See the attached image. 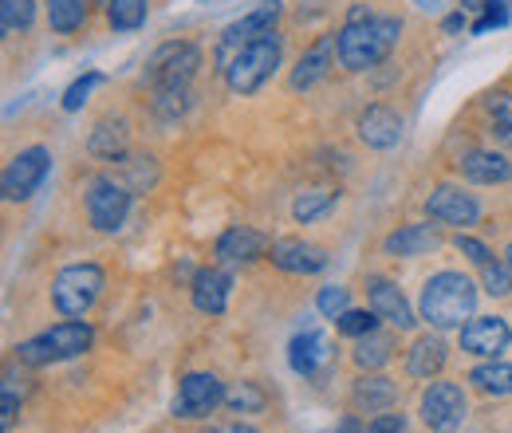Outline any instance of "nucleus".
<instances>
[{"label":"nucleus","instance_id":"obj_1","mask_svg":"<svg viewBox=\"0 0 512 433\" xmlns=\"http://www.w3.org/2000/svg\"><path fill=\"white\" fill-rule=\"evenodd\" d=\"M398 36H402L398 16H375L367 8H355L339 28V63L347 71H371L394 52Z\"/></svg>","mask_w":512,"mask_h":433},{"label":"nucleus","instance_id":"obj_2","mask_svg":"<svg viewBox=\"0 0 512 433\" xmlns=\"http://www.w3.org/2000/svg\"><path fill=\"white\" fill-rule=\"evenodd\" d=\"M477 288L461 272H438L422 288V319L430 327H461V319L473 315Z\"/></svg>","mask_w":512,"mask_h":433},{"label":"nucleus","instance_id":"obj_3","mask_svg":"<svg viewBox=\"0 0 512 433\" xmlns=\"http://www.w3.org/2000/svg\"><path fill=\"white\" fill-rule=\"evenodd\" d=\"M276 67H280V32L272 28V32L249 40L233 60L225 63V79L237 95H256L272 79Z\"/></svg>","mask_w":512,"mask_h":433},{"label":"nucleus","instance_id":"obj_4","mask_svg":"<svg viewBox=\"0 0 512 433\" xmlns=\"http://www.w3.org/2000/svg\"><path fill=\"white\" fill-rule=\"evenodd\" d=\"M201 67V52L190 40H170L162 48H154V56L146 60V87L150 95H162V91H190V79Z\"/></svg>","mask_w":512,"mask_h":433},{"label":"nucleus","instance_id":"obj_5","mask_svg":"<svg viewBox=\"0 0 512 433\" xmlns=\"http://www.w3.org/2000/svg\"><path fill=\"white\" fill-rule=\"evenodd\" d=\"M87 347H91V327L79 323V319H67V323H56L52 331H44V335L20 343L16 355H20V363H28V367H44V363L75 359V355H83Z\"/></svg>","mask_w":512,"mask_h":433},{"label":"nucleus","instance_id":"obj_6","mask_svg":"<svg viewBox=\"0 0 512 433\" xmlns=\"http://www.w3.org/2000/svg\"><path fill=\"white\" fill-rule=\"evenodd\" d=\"M103 284H107V276H103L99 264H71V268H64L56 276L52 300H56V308L64 311L67 319H79V315H87V311L95 308Z\"/></svg>","mask_w":512,"mask_h":433},{"label":"nucleus","instance_id":"obj_7","mask_svg":"<svg viewBox=\"0 0 512 433\" xmlns=\"http://www.w3.org/2000/svg\"><path fill=\"white\" fill-rule=\"evenodd\" d=\"M130 197L134 189L115 182V178H95L87 189V221L99 229V233H115L130 213Z\"/></svg>","mask_w":512,"mask_h":433},{"label":"nucleus","instance_id":"obj_8","mask_svg":"<svg viewBox=\"0 0 512 433\" xmlns=\"http://www.w3.org/2000/svg\"><path fill=\"white\" fill-rule=\"evenodd\" d=\"M48 170H52V154H48L44 146H28V150H20V154L4 166L0 189H4L8 201H28V197L40 189V182L48 178Z\"/></svg>","mask_w":512,"mask_h":433},{"label":"nucleus","instance_id":"obj_9","mask_svg":"<svg viewBox=\"0 0 512 433\" xmlns=\"http://www.w3.org/2000/svg\"><path fill=\"white\" fill-rule=\"evenodd\" d=\"M225 402V386L217 382V374H186L182 386H178V398H174V418L182 422H201L209 418L217 406Z\"/></svg>","mask_w":512,"mask_h":433},{"label":"nucleus","instance_id":"obj_10","mask_svg":"<svg viewBox=\"0 0 512 433\" xmlns=\"http://www.w3.org/2000/svg\"><path fill=\"white\" fill-rule=\"evenodd\" d=\"M422 422L434 433H453L465 422V390L457 382H434L422 394Z\"/></svg>","mask_w":512,"mask_h":433},{"label":"nucleus","instance_id":"obj_11","mask_svg":"<svg viewBox=\"0 0 512 433\" xmlns=\"http://www.w3.org/2000/svg\"><path fill=\"white\" fill-rule=\"evenodd\" d=\"M276 16H280V0H264V4H256L249 16H241L237 24H229L225 32H221V48H217V63L225 67V63L233 60L249 40L256 36H264V32H272L276 28Z\"/></svg>","mask_w":512,"mask_h":433},{"label":"nucleus","instance_id":"obj_12","mask_svg":"<svg viewBox=\"0 0 512 433\" xmlns=\"http://www.w3.org/2000/svg\"><path fill=\"white\" fill-rule=\"evenodd\" d=\"M512 331L501 315H477L461 327V351L477 355V359H497L509 347Z\"/></svg>","mask_w":512,"mask_h":433},{"label":"nucleus","instance_id":"obj_13","mask_svg":"<svg viewBox=\"0 0 512 433\" xmlns=\"http://www.w3.org/2000/svg\"><path fill=\"white\" fill-rule=\"evenodd\" d=\"M426 213L438 225H457L461 229V225H473L481 217V205L469 193H461L457 186H438L430 193V201H426Z\"/></svg>","mask_w":512,"mask_h":433},{"label":"nucleus","instance_id":"obj_14","mask_svg":"<svg viewBox=\"0 0 512 433\" xmlns=\"http://www.w3.org/2000/svg\"><path fill=\"white\" fill-rule=\"evenodd\" d=\"M359 138L371 146V150H390V146H398V138H402V119L383 107V103H371L363 115H359Z\"/></svg>","mask_w":512,"mask_h":433},{"label":"nucleus","instance_id":"obj_15","mask_svg":"<svg viewBox=\"0 0 512 433\" xmlns=\"http://www.w3.org/2000/svg\"><path fill=\"white\" fill-rule=\"evenodd\" d=\"M335 52H339V36H320V40L300 56V63H296V71H292V91H308V87H316L320 79H327Z\"/></svg>","mask_w":512,"mask_h":433},{"label":"nucleus","instance_id":"obj_16","mask_svg":"<svg viewBox=\"0 0 512 433\" xmlns=\"http://www.w3.org/2000/svg\"><path fill=\"white\" fill-rule=\"evenodd\" d=\"M272 264L284 268V272L312 276V272L327 268V252L320 245H308V241H276L272 245Z\"/></svg>","mask_w":512,"mask_h":433},{"label":"nucleus","instance_id":"obj_17","mask_svg":"<svg viewBox=\"0 0 512 433\" xmlns=\"http://www.w3.org/2000/svg\"><path fill=\"white\" fill-rule=\"evenodd\" d=\"M457 166H461V174H465L469 182H477V186H505L512 178V162L505 154H493V150H473V154H465Z\"/></svg>","mask_w":512,"mask_h":433},{"label":"nucleus","instance_id":"obj_18","mask_svg":"<svg viewBox=\"0 0 512 433\" xmlns=\"http://www.w3.org/2000/svg\"><path fill=\"white\" fill-rule=\"evenodd\" d=\"M264 248H268V237H264V233H256V229H249V225H233V229L221 233L217 256H221L225 264H249V260H256Z\"/></svg>","mask_w":512,"mask_h":433},{"label":"nucleus","instance_id":"obj_19","mask_svg":"<svg viewBox=\"0 0 512 433\" xmlns=\"http://www.w3.org/2000/svg\"><path fill=\"white\" fill-rule=\"evenodd\" d=\"M367 292H371V311H375L379 319L394 323V327H414V311H410L406 296H402L390 280H371Z\"/></svg>","mask_w":512,"mask_h":433},{"label":"nucleus","instance_id":"obj_20","mask_svg":"<svg viewBox=\"0 0 512 433\" xmlns=\"http://www.w3.org/2000/svg\"><path fill=\"white\" fill-rule=\"evenodd\" d=\"M398 402V386L383 378V374H363L351 390V406L355 410H367V414H379V410H390Z\"/></svg>","mask_w":512,"mask_h":433},{"label":"nucleus","instance_id":"obj_21","mask_svg":"<svg viewBox=\"0 0 512 433\" xmlns=\"http://www.w3.org/2000/svg\"><path fill=\"white\" fill-rule=\"evenodd\" d=\"M229 304V276L217 268H205L193 276V308L205 315H221Z\"/></svg>","mask_w":512,"mask_h":433},{"label":"nucleus","instance_id":"obj_22","mask_svg":"<svg viewBox=\"0 0 512 433\" xmlns=\"http://www.w3.org/2000/svg\"><path fill=\"white\" fill-rule=\"evenodd\" d=\"M288 359H292V371L304 374V378H312V374H320V367L331 359V351H327V339H323L320 331H304V335H296L292 339V351H288Z\"/></svg>","mask_w":512,"mask_h":433},{"label":"nucleus","instance_id":"obj_23","mask_svg":"<svg viewBox=\"0 0 512 433\" xmlns=\"http://www.w3.org/2000/svg\"><path fill=\"white\" fill-rule=\"evenodd\" d=\"M442 245V237L430 225H402L398 233L386 237V256H426Z\"/></svg>","mask_w":512,"mask_h":433},{"label":"nucleus","instance_id":"obj_24","mask_svg":"<svg viewBox=\"0 0 512 433\" xmlns=\"http://www.w3.org/2000/svg\"><path fill=\"white\" fill-rule=\"evenodd\" d=\"M87 150L95 154V158H103V162H119V158H127V123L123 119H107V123H99L91 130V138H87Z\"/></svg>","mask_w":512,"mask_h":433},{"label":"nucleus","instance_id":"obj_25","mask_svg":"<svg viewBox=\"0 0 512 433\" xmlns=\"http://www.w3.org/2000/svg\"><path fill=\"white\" fill-rule=\"evenodd\" d=\"M446 367V343L442 339H434V335H426V339H418L414 347H410V359H406V371L414 374V378H434V374Z\"/></svg>","mask_w":512,"mask_h":433},{"label":"nucleus","instance_id":"obj_26","mask_svg":"<svg viewBox=\"0 0 512 433\" xmlns=\"http://www.w3.org/2000/svg\"><path fill=\"white\" fill-rule=\"evenodd\" d=\"M83 20H87V0H48V24H52V32L71 36V32L83 28Z\"/></svg>","mask_w":512,"mask_h":433},{"label":"nucleus","instance_id":"obj_27","mask_svg":"<svg viewBox=\"0 0 512 433\" xmlns=\"http://www.w3.org/2000/svg\"><path fill=\"white\" fill-rule=\"evenodd\" d=\"M335 201H339V193H331V189L300 193L296 205H292V217H296L300 225H312V221H320V217H327V213L335 209Z\"/></svg>","mask_w":512,"mask_h":433},{"label":"nucleus","instance_id":"obj_28","mask_svg":"<svg viewBox=\"0 0 512 433\" xmlns=\"http://www.w3.org/2000/svg\"><path fill=\"white\" fill-rule=\"evenodd\" d=\"M390 351H394V339L383 335V331H371V335L359 339V347H355V363H359L363 371H375V367L390 363Z\"/></svg>","mask_w":512,"mask_h":433},{"label":"nucleus","instance_id":"obj_29","mask_svg":"<svg viewBox=\"0 0 512 433\" xmlns=\"http://www.w3.org/2000/svg\"><path fill=\"white\" fill-rule=\"evenodd\" d=\"M146 8L150 0H107V20L115 32H134L146 24Z\"/></svg>","mask_w":512,"mask_h":433},{"label":"nucleus","instance_id":"obj_30","mask_svg":"<svg viewBox=\"0 0 512 433\" xmlns=\"http://www.w3.org/2000/svg\"><path fill=\"white\" fill-rule=\"evenodd\" d=\"M489 134L501 142V146H512V95L501 91V95H489Z\"/></svg>","mask_w":512,"mask_h":433},{"label":"nucleus","instance_id":"obj_31","mask_svg":"<svg viewBox=\"0 0 512 433\" xmlns=\"http://www.w3.org/2000/svg\"><path fill=\"white\" fill-rule=\"evenodd\" d=\"M36 20V0H0V28L4 36L28 32Z\"/></svg>","mask_w":512,"mask_h":433},{"label":"nucleus","instance_id":"obj_32","mask_svg":"<svg viewBox=\"0 0 512 433\" xmlns=\"http://www.w3.org/2000/svg\"><path fill=\"white\" fill-rule=\"evenodd\" d=\"M469 382L481 394H512V367L509 363H485L469 374Z\"/></svg>","mask_w":512,"mask_h":433},{"label":"nucleus","instance_id":"obj_33","mask_svg":"<svg viewBox=\"0 0 512 433\" xmlns=\"http://www.w3.org/2000/svg\"><path fill=\"white\" fill-rule=\"evenodd\" d=\"M264 390L256 386V382H237V386H229L225 390V406L233 410V414H260L264 410Z\"/></svg>","mask_w":512,"mask_h":433},{"label":"nucleus","instance_id":"obj_34","mask_svg":"<svg viewBox=\"0 0 512 433\" xmlns=\"http://www.w3.org/2000/svg\"><path fill=\"white\" fill-rule=\"evenodd\" d=\"M481 280H485V292H489V296H509L512 292L509 260H489V264H481Z\"/></svg>","mask_w":512,"mask_h":433},{"label":"nucleus","instance_id":"obj_35","mask_svg":"<svg viewBox=\"0 0 512 433\" xmlns=\"http://www.w3.org/2000/svg\"><path fill=\"white\" fill-rule=\"evenodd\" d=\"M335 323H339V331H343V335H351V339H363V335H371V331H375V323H379V315H375V311H343V315H339V319H335Z\"/></svg>","mask_w":512,"mask_h":433},{"label":"nucleus","instance_id":"obj_36","mask_svg":"<svg viewBox=\"0 0 512 433\" xmlns=\"http://www.w3.org/2000/svg\"><path fill=\"white\" fill-rule=\"evenodd\" d=\"M99 83H103V75H99V71H87V75H79V79H75V83H71V87L64 91V111H79V107L87 103V95H91Z\"/></svg>","mask_w":512,"mask_h":433},{"label":"nucleus","instance_id":"obj_37","mask_svg":"<svg viewBox=\"0 0 512 433\" xmlns=\"http://www.w3.org/2000/svg\"><path fill=\"white\" fill-rule=\"evenodd\" d=\"M347 288H323L320 300H316V308H320V315H327V319H339L343 311H347Z\"/></svg>","mask_w":512,"mask_h":433},{"label":"nucleus","instance_id":"obj_38","mask_svg":"<svg viewBox=\"0 0 512 433\" xmlns=\"http://www.w3.org/2000/svg\"><path fill=\"white\" fill-rule=\"evenodd\" d=\"M505 16H509V8H505V0H485V4H481V20L473 24V32H489V28H497V24H505Z\"/></svg>","mask_w":512,"mask_h":433},{"label":"nucleus","instance_id":"obj_39","mask_svg":"<svg viewBox=\"0 0 512 433\" xmlns=\"http://www.w3.org/2000/svg\"><path fill=\"white\" fill-rule=\"evenodd\" d=\"M457 248H461V252H465V256H469V260H473L477 268L493 260V252H489V248L481 245V241H473V237H457Z\"/></svg>","mask_w":512,"mask_h":433},{"label":"nucleus","instance_id":"obj_40","mask_svg":"<svg viewBox=\"0 0 512 433\" xmlns=\"http://www.w3.org/2000/svg\"><path fill=\"white\" fill-rule=\"evenodd\" d=\"M367 433H402V414H379V418L367 426Z\"/></svg>","mask_w":512,"mask_h":433},{"label":"nucleus","instance_id":"obj_41","mask_svg":"<svg viewBox=\"0 0 512 433\" xmlns=\"http://www.w3.org/2000/svg\"><path fill=\"white\" fill-rule=\"evenodd\" d=\"M16 410H20V406H16V394L4 386V422H0L4 433H12V426H16Z\"/></svg>","mask_w":512,"mask_h":433},{"label":"nucleus","instance_id":"obj_42","mask_svg":"<svg viewBox=\"0 0 512 433\" xmlns=\"http://www.w3.org/2000/svg\"><path fill=\"white\" fill-rule=\"evenodd\" d=\"M205 433H256L253 426H241V422H225V426H209Z\"/></svg>","mask_w":512,"mask_h":433},{"label":"nucleus","instance_id":"obj_43","mask_svg":"<svg viewBox=\"0 0 512 433\" xmlns=\"http://www.w3.org/2000/svg\"><path fill=\"white\" fill-rule=\"evenodd\" d=\"M331 433H367V430L359 426V418H343V422H339V426H335Z\"/></svg>","mask_w":512,"mask_h":433},{"label":"nucleus","instance_id":"obj_44","mask_svg":"<svg viewBox=\"0 0 512 433\" xmlns=\"http://www.w3.org/2000/svg\"><path fill=\"white\" fill-rule=\"evenodd\" d=\"M446 28H449V32H461V28H465V16H461V12H457V16H449Z\"/></svg>","mask_w":512,"mask_h":433},{"label":"nucleus","instance_id":"obj_45","mask_svg":"<svg viewBox=\"0 0 512 433\" xmlns=\"http://www.w3.org/2000/svg\"><path fill=\"white\" fill-rule=\"evenodd\" d=\"M505 260H509V268H512V245H509V252H505Z\"/></svg>","mask_w":512,"mask_h":433}]
</instances>
